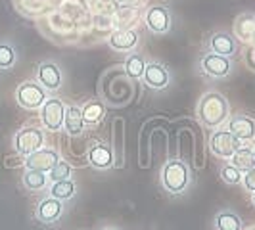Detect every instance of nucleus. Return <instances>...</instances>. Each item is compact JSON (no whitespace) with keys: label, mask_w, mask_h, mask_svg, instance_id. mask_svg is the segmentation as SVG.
Segmentation results:
<instances>
[{"label":"nucleus","mask_w":255,"mask_h":230,"mask_svg":"<svg viewBox=\"0 0 255 230\" xmlns=\"http://www.w3.org/2000/svg\"><path fill=\"white\" fill-rule=\"evenodd\" d=\"M196 114L204 127L217 128L229 119V100L219 92H207L200 98Z\"/></svg>","instance_id":"obj_1"},{"label":"nucleus","mask_w":255,"mask_h":230,"mask_svg":"<svg viewBox=\"0 0 255 230\" xmlns=\"http://www.w3.org/2000/svg\"><path fill=\"white\" fill-rule=\"evenodd\" d=\"M190 169L182 159H169L161 169V184L169 194L180 196L190 188Z\"/></svg>","instance_id":"obj_2"},{"label":"nucleus","mask_w":255,"mask_h":230,"mask_svg":"<svg viewBox=\"0 0 255 230\" xmlns=\"http://www.w3.org/2000/svg\"><path fill=\"white\" fill-rule=\"evenodd\" d=\"M44 146V132L38 127H23L19 128L13 136V148L21 155H31Z\"/></svg>","instance_id":"obj_3"},{"label":"nucleus","mask_w":255,"mask_h":230,"mask_svg":"<svg viewBox=\"0 0 255 230\" xmlns=\"http://www.w3.org/2000/svg\"><path fill=\"white\" fill-rule=\"evenodd\" d=\"M46 90L38 85L37 81H25L15 90V100L25 110H40L46 102Z\"/></svg>","instance_id":"obj_4"},{"label":"nucleus","mask_w":255,"mask_h":230,"mask_svg":"<svg viewBox=\"0 0 255 230\" xmlns=\"http://www.w3.org/2000/svg\"><path fill=\"white\" fill-rule=\"evenodd\" d=\"M209 148H211V152L215 153L217 157H221V159H230L238 148H242V140L236 138L230 130H215V132L211 134Z\"/></svg>","instance_id":"obj_5"},{"label":"nucleus","mask_w":255,"mask_h":230,"mask_svg":"<svg viewBox=\"0 0 255 230\" xmlns=\"http://www.w3.org/2000/svg\"><path fill=\"white\" fill-rule=\"evenodd\" d=\"M64 115H65V106L60 98H46V102L40 108V121L44 128L48 130H60L64 127Z\"/></svg>","instance_id":"obj_6"},{"label":"nucleus","mask_w":255,"mask_h":230,"mask_svg":"<svg viewBox=\"0 0 255 230\" xmlns=\"http://www.w3.org/2000/svg\"><path fill=\"white\" fill-rule=\"evenodd\" d=\"M200 67L207 77H213V79H225L230 75L232 71V62L227 56H221V54H205L200 62Z\"/></svg>","instance_id":"obj_7"},{"label":"nucleus","mask_w":255,"mask_h":230,"mask_svg":"<svg viewBox=\"0 0 255 230\" xmlns=\"http://www.w3.org/2000/svg\"><path fill=\"white\" fill-rule=\"evenodd\" d=\"M60 161V153L54 148H40L37 152L25 157V169L33 171H42V173H50L54 165Z\"/></svg>","instance_id":"obj_8"},{"label":"nucleus","mask_w":255,"mask_h":230,"mask_svg":"<svg viewBox=\"0 0 255 230\" xmlns=\"http://www.w3.org/2000/svg\"><path fill=\"white\" fill-rule=\"evenodd\" d=\"M64 215V202L56 200V198H44L40 200L35 209V219L42 225H54L56 221H60Z\"/></svg>","instance_id":"obj_9"},{"label":"nucleus","mask_w":255,"mask_h":230,"mask_svg":"<svg viewBox=\"0 0 255 230\" xmlns=\"http://www.w3.org/2000/svg\"><path fill=\"white\" fill-rule=\"evenodd\" d=\"M144 83L153 90H165L171 83V75L167 71V67L159 62H148L146 69H144Z\"/></svg>","instance_id":"obj_10"},{"label":"nucleus","mask_w":255,"mask_h":230,"mask_svg":"<svg viewBox=\"0 0 255 230\" xmlns=\"http://www.w3.org/2000/svg\"><path fill=\"white\" fill-rule=\"evenodd\" d=\"M146 25L155 35H163L171 29V12L167 6H152L146 12Z\"/></svg>","instance_id":"obj_11"},{"label":"nucleus","mask_w":255,"mask_h":230,"mask_svg":"<svg viewBox=\"0 0 255 230\" xmlns=\"http://www.w3.org/2000/svg\"><path fill=\"white\" fill-rule=\"evenodd\" d=\"M37 83L44 90H58L62 87V69L54 62H42L37 67Z\"/></svg>","instance_id":"obj_12"},{"label":"nucleus","mask_w":255,"mask_h":230,"mask_svg":"<svg viewBox=\"0 0 255 230\" xmlns=\"http://www.w3.org/2000/svg\"><path fill=\"white\" fill-rule=\"evenodd\" d=\"M87 157H89L90 167H94V169H98V171H106V169L114 167V163H115L112 148H110L108 144H104V142H94L89 148Z\"/></svg>","instance_id":"obj_13"},{"label":"nucleus","mask_w":255,"mask_h":230,"mask_svg":"<svg viewBox=\"0 0 255 230\" xmlns=\"http://www.w3.org/2000/svg\"><path fill=\"white\" fill-rule=\"evenodd\" d=\"M138 33L132 31V29H119L112 33V37L108 38V44L110 48L115 52H132L138 46Z\"/></svg>","instance_id":"obj_14"},{"label":"nucleus","mask_w":255,"mask_h":230,"mask_svg":"<svg viewBox=\"0 0 255 230\" xmlns=\"http://www.w3.org/2000/svg\"><path fill=\"white\" fill-rule=\"evenodd\" d=\"M227 130H230L240 140H254L255 138V121L248 115H234L229 119Z\"/></svg>","instance_id":"obj_15"},{"label":"nucleus","mask_w":255,"mask_h":230,"mask_svg":"<svg viewBox=\"0 0 255 230\" xmlns=\"http://www.w3.org/2000/svg\"><path fill=\"white\" fill-rule=\"evenodd\" d=\"M209 48H211V52H215V54L230 58L236 52V48H238V42H236V38L232 37L230 33L219 31V33H213L209 37Z\"/></svg>","instance_id":"obj_16"},{"label":"nucleus","mask_w":255,"mask_h":230,"mask_svg":"<svg viewBox=\"0 0 255 230\" xmlns=\"http://www.w3.org/2000/svg\"><path fill=\"white\" fill-rule=\"evenodd\" d=\"M85 117H83V110L79 106H67L64 115V127L65 132L71 136H79L85 128Z\"/></svg>","instance_id":"obj_17"},{"label":"nucleus","mask_w":255,"mask_h":230,"mask_svg":"<svg viewBox=\"0 0 255 230\" xmlns=\"http://www.w3.org/2000/svg\"><path fill=\"white\" fill-rule=\"evenodd\" d=\"M77 194V184L73 179H65V180H58V182H52L50 186V196L60 200V202H65V200H71L75 198Z\"/></svg>","instance_id":"obj_18"},{"label":"nucleus","mask_w":255,"mask_h":230,"mask_svg":"<svg viewBox=\"0 0 255 230\" xmlns=\"http://www.w3.org/2000/svg\"><path fill=\"white\" fill-rule=\"evenodd\" d=\"M215 227H217V230H242L244 223L234 211L223 209L215 215Z\"/></svg>","instance_id":"obj_19"},{"label":"nucleus","mask_w":255,"mask_h":230,"mask_svg":"<svg viewBox=\"0 0 255 230\" xmlns=\"http://www.w3.org/2000/svg\"><path fill=\"white\" fill-rule=\"evenodd\" d=\"M234 31H236V37L242 38V40H252L255 37V15L254 13H244L236 19L234 23Z\"/></svg>","instance_id":"obj_20"},{"label":"nucleus","mask_w":255,"mask_h":230,"mask_svg":"<svg viewBox=\"0 0 255 230\" xmlns=\"http://www.w3.org/2000/svg\"><path fill=\"white\" fill-rule=\"evenodd\" d=\"M21 182H23V186H25L29 192L44 190V188H46V184H48V175H46V173H42V171L25 169Z\"/></svg>","instance_id":"obj_21"},{"label":"nucleus","mask_w":255,"mask_h":230,"mask_svg":"<svg viewBox=\"0 0 255 230\" xmlns=\"http://www.w3.org/2000/svg\"><path fill=\"white\" fill-rule=\"evenodd\" d=\"M230 161H232V165L236 167L238 171H250V169H254L255 167V153H254V148H238L234 155L230 157Z\"/></svg>","instance_id":"obj_22"},{"label":"nucleus","mask_w":255,"mask_h":230,"mask_svg":"<svg viewBox=\"0 0 255 230\" xmlns=\"http://www.w3.org/2000/svg\"><path fill=\"white\" fill-rule=\"evenodd\" d=\"M83 110V117H85V123L87 125H96V123H100L104 119V115H106V108H104V104L100 100H90V102L85 104V108H81Z\"/></svg>","instance_id":"obj_23"},{"label":"nucleus","mask_w":255,"mask_h":230,"mask_svg":"<svg viewBox=\"0 0 255 230\" xmlns=\"http://www.w3.org/2000/svg\"><path fill=\"white\" fill-rule=\"evenodd\" d=\"M146 69V60L142 58L140 54H128L125 60V71L130 79H142Z\"/></svg>","instance_id":"obj_24"},{"label":"nucleus","mask_w":255,"mask_h":230,"mask_svg":"<svg viewBox=\"0 0 255 230\" xmlns=\"http://www.w3.org/2000/svg\"><path fill=\"white\" fill-rule=\"evenodd\" d=\"M17 62V50L12 42H0V69H12Z\"/></svg>","instance_id":"obj_25"},{"label":"nucleus","mask_w":255,"mask_h":230,"mask_svg":"<svg viewBox=\"0 0 255 230\" xmlns=\"http://www.w3.org/2000/svg\"><path fill=\"white\" fill-rule=\"evenodd\" d=\"M71 177H73V169H71V165H69V163H65V161H62V159H60V161L54 165V169L48 173V179H50L52 182L71 179Z\"/></svg>","instance_id":"obj_26"},{"label":"nucleus","mask_w":255,"mask_h":230,"mask_svg":"<svg viewBox=\"0 0 255 230\" xmlns=\"http://www.w3.org/2000/svg\"><path fill=\"white\" fill-rule=\"evenodd\" d=\"M242 177V171H238L232 163H227V165L221 167V179L225 180L227 184H240Z\"/></svg>","instance_id":"obj_27"},{"label":"nucleus","mask_w":255,"mask_h":230,"mask_svg":"<svg viewBox=\"0 0 255 230\" xmlns=\"http://www.w3.org/2000/svg\"><path fill=\"white\" fill-rule=\"evenodd\" d=\"M242 184L248 192H255V167L246 171V175L242 177Z\"/></svg>","instance_id":"obj_28"},{"label":"nucleus","mask_w":255,"mask_h":230,"mask_svg":"<svg viewBox=\"0 0 255 230\" xmlns=\"http://www.w3.org/2000/svg\"><path fill=\"white\" fill-rule=\"evenodd\" d=\"M246 62L255 71V48H250V50L246 52Z\"/></svg>","instance_id":"obj_29"},{"label":"nucleus","mask_w":255,"mask_h":230,"mask_svg":"<svg viewBox=\"0 0 255 230\" xmlns=\"http://www.w3.org/2000/svg\"><path fill=\"white\" fill-rule=\"evenodd\" d=\"M102 230H121V229H117V227H106V229Z\"/></svg>","instance_id":"obj_30"},{"label":"nucleus","mask_w":255,"mask_h":230,"mask_svg":"<svg viewBox=\"0 0 255 230\" xmlns=\"http://www.w3.org/2000/svg\"><path fill=\"white\" fill-rule=\"evenodd\" d=\"M252 204L255 205V192H252Z\"/></svg>","instance_id":"obj_31"},{"label":"nucleus","mask_w":255,"mask_h":230,"mask_svg":"<svg viewBox=\"0 0 255 230\" xmlns=\"http://www.w3.org/2000/svg\"><path fill=\"white\" fill-rule=\"evenodd\" d=\"M248 230H255V227H252V229H248Z\"/></svg>","instance_id":"obj_32"},{"label":"nucleus","mask_w":255,"mask_h":230,"mask_svg":"<svg viewBox=\"0 0 255 230\" xmlns=\"http://www.w3.org/2000/svg\"><path fill=\"white\" fill-rule=\"evenodd\" d=\"M75 230H83V229H75Z\"/></svg>","instance_id":"obj_33"},{"label":"nucleus","mask_w":255,"mask_h":230,"mask_svg":"<svg viewBox=\"0 0 255 230\" xmlns=\"http://www.w3.org/2000/svg\"><path fill=\"white\" fill-rule=\"evenodd\" d=\"M254 153H255V146H254Z\"/></svg>","instance_id":"obj_34"}]
</instances>
